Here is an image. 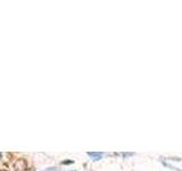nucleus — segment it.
<instances>
[{"mask_svg":"<svg viewBox=\"0 0 182 171\" xmlns=\"http://www.w3.org/2000/svg\"><path fill=\"white\" fill-rule=\"evenodd\" d=\"M0 171H6V170H0Z\"/></svg>","mask_w":182,"mask_h":171,"instance_id":"nucleus-3","label":"nucleus"},{"mask_svg":"<svg viewBox=\"0 0 182 171\" xmlns=\"http://www.w3.org/2000/svg\"><path fill=\"white\" fill-rule=\"evenodd\" d=\"M88 155L91 156V158H94V160H99L100 158L104 156V153H99V152H89Z\"/></svg>","mask_w":182,"mask_h":171,"instance_id":"nucleus-1","label":"nucleus"},{"mask_svg":"<svg viewBox=\"0 0 182 171\" xmlns=\"http://www.w3.org/2000/svg\"><path fill=\"white\" fill-rule=\"evenodd\" d=\"M0 156H1V153H0Z\"/></svg>","mask_w":182,"mask_h":171,"instance_id":"nucleus-4","label":"nucleus"},{"mask_svg":"<svg viewBox=\"0 0 182 171\" xmlns=\"http://www.w3.org/2000/svg\"><path fill=\"white\" fill-rule=\"evenodd\" d=\"M44 171H59V170H57V169H55V168H50V169H47V170H44Z\"/></svg>","mask_w":182,"mask_h":171,"instance_id":"nucleus-2","label":"nucleus"}]
</instances>
